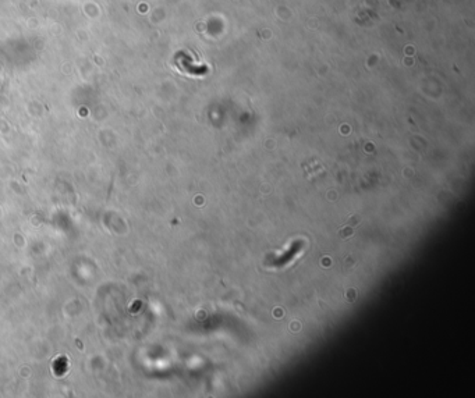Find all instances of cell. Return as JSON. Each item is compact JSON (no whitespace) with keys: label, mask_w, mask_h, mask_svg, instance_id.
I'll list each match as a JSON object with an SVG mask.
<instances>
[{"label":"cell","mask_w":475,"mask_h":398,"mask_svg":"<svg viewBox=\"0 0 475 398\" xmlns=\"http://www.w3.org/2000/svg\"><path fill=\"white\" fill-rule=\"evenodd\" d=\"M359 221H361V216H359V215H353V216L350 217L349 221H346V223L343 224V227L339 230V237H340V240L344 241V240H349L350 237H353V234H354V231H356V228H357V226H358Z\"/></svg>","instance_id":"6da1fadb"}]
</instances>
